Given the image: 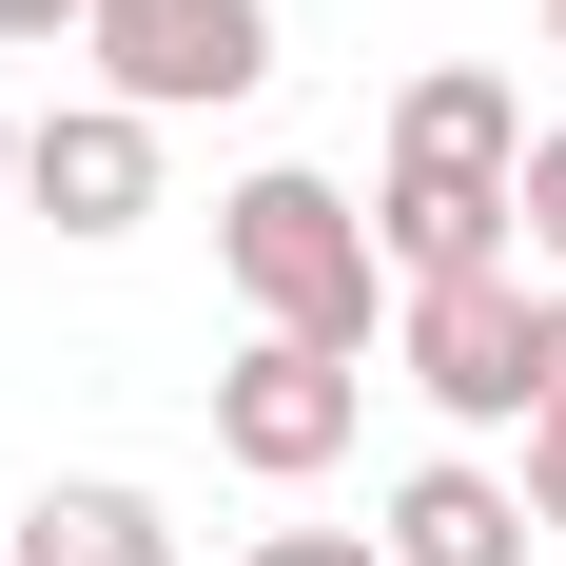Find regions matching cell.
I'll return each mask as SVG.
<instances>
[{
    "label": "cell",
    "instance_id": "obj_1",
    "mask_svg": "<svg viewBox=\"0 0 566 566\" xmlns=\"http://www.w3.org/2000/svg\"><path fill=\"white\" fill-rule=\"evenodd\" d=\"M216 274L254 293V333H293V352H371V293H391V254H371V216H352L333 176H234L216 196Z\"/></svg>",
    "mask_w": 566,
    "mask_h": 566
},
{
    "label": "cell",
    "instance_id": "obj_2",
    "mask_svg": "<svg viewBox=\"0 0 566 566\" xmlns=\"http://www.w3.org/2000/svg\"><path fill=\"white\" fill-rule=\"evenodd\" d=\"M78 59L137 117H234L274 78V0H78Z\"/></svg>",
    "mask_w": 566,
    "mask_h": 566
},
{
    "label": "cell",
    "instance_id": "obj_3",
    "mask_svg": "<svg viewBox=\"0 0 566 566\" xmlns=\"http://www.w3.org/2000/svg\"><path fill=\"white\" fill-rule=\"evenodd\" d=\"M527 313H547L527 274H430L391 352H410V391L450 410V430H527Z\"/></svg>",
    "mask_w": 566,
    "mask_h": 566
},
{
    "label": "cell",
    "instance_id": "obj_4",
    "mask_svg": "<svg viewBox=\"0 0 566 566\" xmlns=\"http://www.w3.org/2000/svg\"><path fill=\"white\" fill-rule=\"evenodd\" d=\"M352 410H371V391H352V352H293V333H254V352L216 371V450L254 469V489H313V469L352 450Z\"/></svg>",
    "mask_w": 566,
    "mask_h": 566
},
{
    "label": "cell",
    "instance_id": "obj_5",
    "mask_svg": "<svg viewBox=\"0 0 566 566\" xmlns=\"http://www.w3.org/2000/svg\"><path fill=\"white\" fill-rule=\"evenodd\" d=\"M20 196H40L59 234H137V216H157V117H137V98L20 117Z\"/></svg>",
    "mask_w": 566,
    "mask_h": 566
},
{
    "label": "cell",
    "instance_id": "obj_6",
    "mask_svg": "<svg viewBox=\"0 0 566 566\" xmlns=\"http://www.w3.org/2000/svg\"><path fill=\"white\" fill-rule=\"evenodd\" d=\"M509 176H489V157H391V196H371V254H391V274L410 293H430V274H509Z\"/></svg>",
    "mask_w": 566,
    "mask_h": 566
},
{
    "label": "cell",
    "instance_id": "obj_7",
    "mask_svg": "<svg viewBox=\"0 0 566 566\" xmlns=\"http://www.w3.org/2000/svg\"><path fill=\"white\" fill-rule=\"evenodd\" d=\"M371 547H391V566H527V489H509V469H410V489H391V527H371Z\"/></svg>",
    "mask_w": 566,
    "mask_h": 566
},
{
    "label": "cell",
    "instance_id": "obj_8",
    "mask_svg": "<svg viewBox=\"0 0 566 566\" xmlns=\"http://www.w3.org/2000/svg\"><path fill=\"white\" fill-rule=\"evenodd\" d=\"M0 566H176V527H157V489L78 469V489H40V509L0 527Z\"/></svg>",
    "mask_w": 566,
    "mask_h": 566
},
{
    "label": "cell",
    "instance_id": "obj_9",
    "mask_svg": "<svg viewBox=\"0 0 566 566\" xmlns=\"http://www.w3.org/2000/svg\"><path fill=\"white\" fill-rule=\"evenodd\" d=\"M391 157H489V176H527V98L489 78V59H430L391 98Z\"/></svg>",
    "mask_w": 566,
    "mask_h": 566
},
{
    "label": "cell",
    "instance_id": "obj_10",
    "mask_svg": "<svg viewBox=\"0 0 566 566\" xmlns=\"http://www.w3.org/2000/svg\"><path fill=\"white\" fill-rule=\"evenodd\" d=\"M509 216H527V254H547V274H566V117H547V137H527V176H509Z\"/></svg>",
    "mask_w": 566,
    "mask_h": 566
},
{
    "label": "cell",
    "instance_id": "obj_11",
    "mask_svg": "<svg viewBox=\"0 0 566 566\" xmlns=\"http://www.w3.org/2000/svg\"><path fill=\"white\" fill-rule=\"evenodd\" d=\"M527 527H566V410H527Z\"/></svg>",
    "mask_w": 566,
    "mask_h": 566
},
{
    "label": "cell",
    "instance_id": "obj_12",
    "mask_svg": "<svg viewBox=\"0 0 566 566\" xmlns=\"http://www.w3.org/2000/svg\"><path fill=\"white\" fill-rule=\"evenodd\" d=\"M254 566H391V547H371V527H274Z\"/></svg>",
    "mask_w": 566,
    "mask_h": 566
},
{
    "label": "cell",
    "instance_id": "obj_13",
    "mask_svg": "<svg viewBox=\"0 0 566 566\" xmlns=\"http://www.w3.org/2000/svg\"><path fill=\"white\" fill-rule=\"evenodd\" d=\"M527 410H566V274H547V313H527Z\"/></svg>",
    "mask_w": 566,
    "mask_h": 566
},
{
    "label": "cell",
    "instance_id": "obj_14",
    "mask_svg": "<svg viewBox=\"0 0 566 566\" xmlns=\"http://www.w3.org/2000/svg\"><path fill=\"white\" fill-rule=\"evenodd\" d=\"M0 40H78V0H0Z\"/></svg>",
    "mask_w": 566,
    "mask_h": 566
},
{
    "label": "cell",
    "instance_id": "obj_15",
    "mask_svg": "<svg viewBox=\"0 0 566 566\" xmlns=\"http://www.w3.org/2000/svg\"><path fill=\"white\" fill-rule=\"evenodd\" d=\"M0 196H20V117H0Z\"/></svg>",
    "mask_w": 566,
    "mask_h": 566
},
{
    "label": "cell",
    "instance_id": "obj_16",
    "mask_svg": "<svg viewBox=\"0 0 566 566\" xmlns=\"http://www.w3.org/2000/svg\"><path fill=\"white\" fill-rule=\"evenodd\" d=\"M547 59H566V0H547Z\"/></svg>",
    "mask_w": 566,
    "mask_h": 566
}]
</instances>
